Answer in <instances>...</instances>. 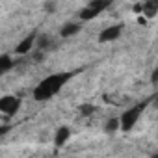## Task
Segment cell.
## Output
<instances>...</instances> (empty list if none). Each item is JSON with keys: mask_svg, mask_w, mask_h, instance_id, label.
Here are the masks:
<instances>
[{"mask_svg": "<svg viewBox=\"0 0 158 158\" xmlns=\"http://www.w3.org/2000/svg\"><path fill=\"white\" fill-rule=\"evenodd\" d=\"M13 65H15V61L10 54H0V74H6L8 71H11Z\"/></svg>", "mask_w": 158, "mask_h": 158, "instance_id": "9", "label": "cell"}, {"mask_svg": "<svg viewBox=\"0 0 158 158\" xmlns=\"http://www.w3.org/2000/svg\"><path fill=\"white\" fill-rule=\"evenodd\" d=\"M69 138H71V128H69V127H60V128L56 130V134H54V143H56V147H63V145L69 141Z\"/></svg>", "mask_w": 158, "mask_h": 158, "instance_id": "8", "label": "cell"}, {"mask_svg": "<svg viewBox=\"0 0 158 158\" xmlns=\"http://www.w3.org/2000/svg\"><path fill=\"white\" fill-rule=\"evenodd\" d=\"M147 21H149V19H145V17H139V19H138V23H139V24H143V26L147 24Z\"/></svg>", "mask_w": 158, "mask_h": 158, "instance_id": "17", "label": "cell"}, {"mask_svg": "<svg viewBox=\"0 0 158 158\" xmlns=\"http://www.w3.org/2000/svg\"><path fill=\"white\" fill-rule=\"evenodd\" d=\"M156 80H158V69H154V71H152V74H151V84H152V86H156Z\"/></svg>", "mask_w": 158, "mask_h": 158, "instance_id": "15", "label": "cell"}, {"mask_svg": "<svg viewBox=\"0 0 158 158\" xmlns=\"http://www.w3.org/2000/svg\"><path fill=\"white\" fill-rule=\"evenodd\" d=\"M104 130H106L108 134L117 132V130H119V117H112V119H108L106 125H104Z\"/></svg>", "mask_w": 158, "mask_h": 158, "instance_id": "12", "label": "cell"}, {"mask_svg": "<svg viewBox=\"0 0 158 158\" xmlns=\"http://www.w3.org/2000/svg\"><path fill=\"white\" fill-rule=\"evenodd\" d=\"M93 112H95V106H93V104H82V106H80V114L86 115V117L91 115Z\"/></svg>", "mask_w": 158, "mask_h": 158, "instance_id": "14", "label": "cell"}, {"mask_svg": "<svg viewBox=\"0 0 158 158\" xmlns=\"http://www.w3.org/2000/svg\"><path fill=\"white\" fill-rule=\"evenodd\" d=\"M56 8H58L56 0H45V2H43V10H45V13H54Z\"/></svg>", "mask_w": 158, "mask_h": 158, "instance_id": "13", "label": "cell"}, {"mask_svg": "<svg viewBox=\"0 0 158 158\" xmlns=\"http://www.w3.org/2000/svg\"><path fill=\"white\" fill-rule=\"evenodd\" d=\"M110 4H112V0H91V2H89V8H93V10H97L99 13H102L104 10L110 8Z\"/></svg>", "mask_w": 158, "mask_h": 158, "instance_id": "10", "label": "cell"}, {"mask_svg": "<svg viewBox=\"0 0 158 158\" xmlns=\"http://www.w3.org/2000/svg\"><path fill=\"white\" fill-rule=\"evenodd\" d=\"M80 30H82V24H78V23H65V24L60 28V35H61L63 39H67V37L76 35Z\"/></svg>", "mask_w": 158, "mask_h": 158, "instance_id": "7", "label": "cell"}, {"mask_svg": "<svg viewBox=\"0 0 158 158\" xmlns=\"http://www.w3.org/2000/svg\"><path fill=\"white\" fill-rule=\"evenodd\" d=\"M21 108V99L15 95H4L0 97V112L6 115H15Z\"/></svg>", "mask_w": 158, "mask_h": 158, "instance_id": "3", "label": "cell"}, {"mask_svg": "<svg viewBox=\"0 0 158 158\" xmlns=\"http://www.w3.org/2000/svg\"><path fill=\"white\" fill-rule=\"evenodd\" d=\"M143 108H145V104H138V106H134V108H128V110L119 117V128L125 130V132L132 130V128L136 127V123H138V119H139Z\"/></svg>", "mask_w": 158, "mask_h": 158, "instance_id": "2", "label": "cell"}, {"mask_svg": "<svg viewBox=\"0 0 158 158\" xmlns=\"http://www.w3.org/2000/svg\"><path fill=\"white\" fill-rule=\"evenodd\" d=\"M141 11L145 19H154L158 15V0H145L141 4Z\"/></svg>", "mask_w": 158, "mask_h": 158, "instance_id": "6", "label": "cell"}, {"mask_svg": "<svg viewBox=\"0 0 158 158\" xmlns=\"http://www.w3.org/2000/svg\"><path fill=\"white\" fill-rule=\"evenodd\" d=\"M8 130H10V127H0V136H4Z\"/></svg>", "mask_w": 158, "mask_h": 158, "instance_id": "16", "label": "cell"}, {"mask_svg": "<svg viewBox=\"0 0 158 158\" xmlns=\"http://www.w3.org/2000/svg\"><path fill=\"white\" fill-rule=\"evenodd\" d=\"M35 45H37L39 50H45V48L50 45V35H47V34H39V35L35 37Z\"/></svg>", "mask_w": 158, "mask_h": 158, "instance_id": "11", "label": "cell"}, {"mask_svg": "<svg viewBox=\"0 0 158 158\" xmlns=\"http://www.w3.org/2000/svg\"><path fill=\"white\" fill-rule=\"evenodd\" d=\"M121 32H123V24H110V26H106L104 30H101V34H99V43L115 41V39H119Z\"/></svg>", "mask_w": 158, "mask_h": 158, "instance_id": "4", "label": "cell"}, {"mask_svg": "<svg viewBox=\"0 0 158 158\" xmlns=\"http://www.w3.org/2000/svg\"><path fill=\"white\" fill-rule=\"evenodd\" d=\"M35 37H37V32H32L30 35H26L17 47H15V54L23 56V54H28L34 47H35Z\"/></svg>", "mask_w": 158, "mask_h": 158, "instance_id": "5", "label": "cell"}, {"mask_svg": "<svg viewBox=\"0 0 158 158\" xmlns=\"http://www.w3.org/2000/svg\"><path fill=\"white\" fill-rule=\"evenodd\" d=\"M73 78V73H54V74H48L47 78L34 88V99L35 101H48L50 97L58 95L63 86Z\"/></svg>", "mask_w": 158, "mask_h": 158, "instance_id": "1", "label": "cell"}]
</instances>
